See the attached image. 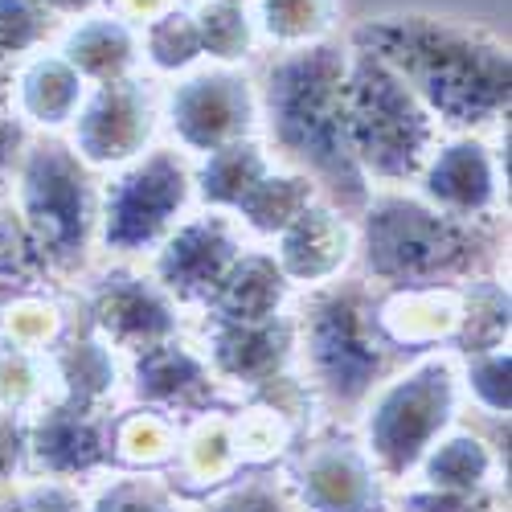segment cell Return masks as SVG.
Listing matches in <instances>:
<instances>
[{"mask_svg":"<svg viewBox=\"0 0 512 512\" xmlns=\"http://www.w3.org/2000/svg\"><path fill=\"white\" fill-rule=\"evenodd\" d=\"M353 50L390 66L443 132L484 136L508 115V50L480 29L381 17L353 33Z\"/></svg>","mask_w":512,"mask_h":512,"instance_id":"cell-1","label":"cell"},{"mask_svg":"<svg viewBox=\"0 0 512 512\" xmlns=\"http://www.w3.org/2000/svg\"><path fill=\"white\" fill-rule=\"evenodd\" d=\"M345 70L349 54L336 46L283 54L263 78L259 119L295 173H304L328 205L357 218L373 189L361 177L345 136Z\"/></svg>","mask_w":512,"mask_h":512,"instance_id":"cell-2","label":"cell"},{"mask_svg":"<svg viewBox=\"0 0 512 512\" xmlns=\"http://www.w3.org/2000/svg\"><path fill=\"white\" fill-rule=\"evenodd\" d=\"M357 250L369 283L402 287H467L492 259V226L455 222L402 189H381L357 213Z\"/></svg>","mask_w":512,"mask_h":512,"instance_id":"cell-3","label":"cell"},{"mask_svg":"<svg viewBox=\"0 0 512 512\" xmlns=\"http://www.w3.org/2000/svg\"><path fill=\"white\" fill-rule=\"evenodd\" d=\"M13 209L37 275H74L99 234V185L70 144L29 140L13 168Z\"/></svg>","mask_w":512,"mask_h":512,"instance_id":"cell-4","label":"cell"},{"mask_svg":"<svg viewBox=\"0 0 512 512\" xmlns=\"http://www.w3.org/2000/svg\"><path fill=\"white\" fill-rule=\"evenodd\" d=\"M459 357L422 353L414 365L394 369L357 410V443L373 472L402 488L422 455L459 422Z\"/></svg>","mask_w":512,"mask_h":512,"instance_id":"cell-5","label":"cell"},{"mask_svg":"<svg viewBox=\"0 0 512 512\" xmlns=\"http://www.w3.org/2000/svg\"><path fill=\"white\" fill-rule=\"evenodd\" d=\"M295 357L304 365V386L328 410H361L398 365V353L377 332L373 291L353 283H332L312 295L295 320Z\"/></svg>","mask_w":512,"mask_h":512,"instance_id":"cell-6","label":"cell"},{"mask_svg":"<svg viewBox=\"0 0 512 512\" xmlns=\"http://www.w3.org/2000/svg\"><path fill=\"white\" fill-rule=\"evenodd\" d=\"M345 136L361 177L381 193L418 181L443 127L390 66L353 50L345 70Z\"/></svg>","mask_w":512,"mask_h":512,"instance_id":"cell-7","label":"cell"},{"mask_svg":"<svg viewBox=\"0 0 512 512\" xmlns=\"http://www.w3.org/2000/svg\"><path fill=\"white\" fill-rule=\"evenodd\" d=\"M193 205V160L177 148H148L99 185L95 242L115 259L152 254Z\"/></svg>","mask_w":512,"mask_h":512,"instance_id":"cell-8","label":"cell"},{"mask_svg":"<svg viewBox=\"0 0 512 512\" xmlns=\"http://www.w3.org/2000/svg\"><path fill=\"white\" fill-rule=\"evenodd\" d=\"M275 472L300 512H394V488L373 472L353 431L308 435Z\"/></svg>","mask_w":512,"mask_h":512,"instance_id":"cell-9","label":"cell"},{"mask_svg":"<svg viewBox=\"0 0 512 512\" xmlns=\"http://www.w3.org/2000/svg\"><path fill=\"white\" fill-rule=\"evenodd\" d=\"M160 119L173 132V148L185 156H209L238 140H254L259 91L238 70H197L168 91Z\"/></svg>","mask_w":512,"mask_h":512,"instance_id":"cell-10","label":"cell"},{"mask_svg":"<svg viewBox=\"0 0 512 512\" xmlns=\"http://www.w3.org/2000/svg\"><path fill=\"white\" fill-rule=\"evenodd\" d=\"M160 127V95L152 82L119 78L91 87L70 123V152L87 168H123L140 160Z\"/></svg>","mask_w":512,"mask_h":512,"instance_id":"cell-11","label":"cell"},{"mask_svg":"<svg viewBox=\"0 0 512 512\" xmlns=\"http://www.w3.org/2000/svg\"><path fill=\"white\" fill-rule=\"evenodd\" d=\"M111 472V410L54 398L25 418V476L91 484Z\"/></svg>","mask_w":512,"mask_h":512,"instance_id":"cell-12","label":"cell"},{"mask_svg":"<svg viewBox=\"0 0 512 512\" xmlns=\"http://www.w3.org/2000/svg\"><path fill=\"white\" fill-rule=\"evenodd\" d=\"M242 250L246 246L234 218L205 209L197 218H185L152 250V279L177 308L205 312Z\"/></svg>","mask_w":512,"mask_h":512,"instance_id":"cell-13","label":"cell"},{"mask_svg":"<svg viewBox=\"0 0 512 512\" xmlns=\"http://www.w3.org/2000/svg\"><path fill=\"white\" fill-rule=\"evenodd\" d=\"M504 160L484 136L439 140L418 173V197L455 222L492 226L504 197Z\"/></svg>","mask_w":512,"mask_h":512,"instance_id":"cell-14","label":"cell"},{"mask_svg":"<svg viewBox=\"0 0 512 512\" xmlns=\"http://www.w3.org/2000/svg\"><path fill=\"white\" fill-rule=\"evenodd\" d=\"M91 328L119 357H140L181 336V308L156 287L152 275L111 271L91 291Z\"/></svg>","mask_w":512,"mask_h":512,"instance_id":"cell-15","label":"cell"},{"mask_svg":"<svg viewBox=\"0 0 512 512\" xmlns=\"http://www.w3.org/2000/svg\"><path fill=\"white\" fill-rule=\"evenodd\" d=\"M132 394L136 406L160 410L181 426L213 410H226V386L213 377L205 353L185 345L181 336L132 357Z\"/></svg>","mask_w":512,"mask_h":512,"instance_id":"cell-16","label":"cell"},{"mask_svg":"<svg viewBox=\"0 0 512 512\" xmlns=\"http://www.w3.org/2000/svg\"><path fill=\"white\" fill-rule=\"evenodd\" d=\"M213 377L234 390L238 398L263 390L267 381L283 377L295 361V320L275 316L259 324L209 320L205 316V345H201Z\"/></svg>","mask_w":512,"mask_h":512,"instance_id":"cell-17","label":"cell"},{"mask_svg":"<svg viewBox=\"0 0 512 512\" xmlns=\"http://www.w3.org/2000/svg\"><path fill=\"white\" fill-rule=\"evenodd\" d=\"M271 254L291 287H332L357 254V222L320 197L275 238Z\"/></svg>","mask_w":512,"mask_h":512,"instance_id":"cell-18","label":"cell"},{"mask_svg":"<svg viewBox=\"0 0 512 512\" xmlns=\"http://www.w3.org/2000/svg\"><path fill=\"white\" fill-rule=\"evenodd\" d=\"M467 287H402L373 300L377 332L394 353H439L463 332Z\"/></svg>","mask_w":512,"mask_h":512,"instance_id":"cell-19","label":"cell"},{"mask_svg":"<svg viewBox=\"0 0 512 512\" xmlns=\"http://www.w3.org/2000/svg\"><path fill=\"white\" fill-rule=\"evenodd\" d=\"M87 82L82 74L62 58V54H37L21 66V74L13 78V99H9V115L25 127L37 132H62L74 123L82 99H87Z\"/></svg>","mask_w":512,"mask_h":512,"instance_id":"cell-20","label":"cell"},{"mask_svg":"<svg viewBox=\"0 0 512 512\" xmlns=\"http://www.w3.org/2000/svg\"><path fill=\"white\" fill-rule=\"evenodd\" d=\"M504 451L484 439L472 426H451V431L422 455L414 476L406 484L435 488V492H488V488H508L504 484Z\"/></svg>","mask_w":512,"mask_h":512,"instance_id":"cell-21","label":"cell"},{"mask_svg":"<svg viewBox=\"0 0 512 512\" xmlns=\"http://www.w3.org/2000/svg\"><path fill=\"white\" fill-rule=\"evenodd\" d=\"M238 476H242V459H238V443H234L230 410H213V414L181 426V447H177L173 467H168V480H173V488L181 496H189V500L209 496Z\"/></svg>","mask_w":512,"mask_h":512,"instance_id":"cell-22","label":"cell"},{"mask_svg":"<svg viewBox=\"0 0 512 512\" xmlns=\"http://www.w3.org/2000/svg\"><path fill=\"white\" fill-rule=\"evenodd\" d=\"M50 373H54V394L87 406V410H115L119 394V353L107 340L87 328V332H66L62 345L50 353Z\"/></svg>","mask_w":512,"mask_h":512,"instance_id":"cell-23","label":"cell"},{"mask_svg":"<svg viewBox=\"0 0 512 512\" xmlns=\"http://www.w3.org/2000/svg\"><path fill=\"white\" fill-rule=\"evenodd\" d=\"M287 295H291V283L279 271L275 254H267V250H242L238 263L230 267V275L222 279V287L213 291L205 316L209 320H234V324L275 320V316H287L283 312Z\"/></svg>","mask_w":512,"mask_h":512,"instance_id":"cell-24","label":"cell"},{"mask_svg":"<svg viewBox=\"0 0 512 512\" xmlns=\"http://www.w3.org/2000/svg\"><path fill=\"white\" fill-rule=\"evenodd\" d=\"M181 447V422L148 406L111 410V472L168 476Z\"/></svg>","mask_w":512,"mask_h":512,"instance_id":"cell-25","label":"cell"},{"mask_svg":"<svg viewBox=\"0 0 512 512\" xmlns=\"http://www.w3.org/2000/svg\"><path fill=\"white\" fill-rule=\"evenodd\" d=\"M271 168H275V160L259 140H238L230 148H218L193 164V201L230 218L238 201L259 185Z\"/></svg>","mask_w":512,"mask_h":512,"instance_id":"cell-26","label":"cell"},{"mask_svg":"<svg viewBox=\"0 0 512 512\" xmlns=\"http://www.w3.org/2000/svg\"><path fill=\"white\" fill-rule=\"evenodd\" d=\"M62 58L82 74L87 87H107V82L132 78L140 41L119 17H91L70 29V37L62 41Z\"/></svg>","mask_w":512,"mask_h":512,"instance_id":"cell-27","label":"cell"},{"mask_svg":"<svg viewBox=\"0 0 512 512\" xmlns=\"http://www.w3.org/2000/svg\"><path fill=\"white\" fill-rule=\"evenodd\" d=\"M312 201H320L316 185L304 173H295V168L275 164L271 173L238 201V209L230 213V218H234L238 230H250L259 238H279Z\"/></svg>","mask_w":512,"mask_h":512,"instance_id":"cell-28","label":"cell"},{"mask_svg":"<svg viewBox=\"0 0 512 512\" xmlns=\"http://www.w3.org/2000/svg\"><path fill=\"white\" fill-rule=\"evenodd\" d=\"M66 336L62 308L41 291L9 287L0 300V349L29 353V357H50Z\"/></svg>","mask_w":512,"mask_h":512,"instance_id":"cell-29","label":"cell"},{"mask_svg":"<svg viewBox=\"0 0 512 512\" xmlns=\"http://www.w3.org/2000/svg\"><path fill=\"white\" fill-rule=\"evenodd\" d=\"M87 512H189L168 476L148 472H103L87 484Z\"/></svg>","mask_w":512,"mask_h":512,"instance_id":"cell-30","label":"cell"},{"mask_svg":"<svg viewBox=\"0 0 512 512\" xmlns=\"http://www.w3.org/2000/svg\"><path fill=\"white\" fill-rule=\"evenodd\" d=\"M54 398L58 394H54L50 357H29V353L0 349V410L29 418L33 410H41Z\"/></svg>","mask_w":512,"mask_h":512,"instance_id":"cell-31","label":"cell"},{"mask_svg":"<svg viewBox=\"0 0 512 512\" xmlns=\"http://www.w3.org/2000/svg\"><path fill=\"white\" fill-rule=\"evenodd\" d=\"M459 390L484 418L508 422V345L463 353L459 357Z\"/></svg>","mask_w":512,"mask_h":512,"instance_id":"cell-32","label":"cell"},{"mask_svg":"<svg viewBox=\"0 0 512 512\" xmlns=\"http://www.w3.org/2000/svg\"><path fill=\"white\" fill-rule=\"evenodd\" d=\"M189 512H300L291 504L279 472H242L226 488L189 500Z\"/></svg>","mask_w":512,"mask_h":512,"instance_id":"cell-33","label":"cell"},{"mask_svg":"<svg viewBox=\"0 0 512 512\" xmlns=\"http://www.w3.org/2000/svg\"><path fill=\"white\" fill-rule=\"evenodd\" d=\"M328 17L332 0H263V29L287 50L316 46V37L328 29Z\"/></svg>","mask_w":512,"mask_h":512,"instance_id":"cell-34","label":"cell"},{"mask_svg":"<svg viewBox=\"0 0 512 512\" xmlns=\"http://www.w3.org/2000/svg\"><path fill=\"white\" fill-rule=\"evenodd\" d=\"M197 37H201V54L218 58V62H242L250 54V21L242 13V5H226V0H213V5H205L197 17Z\"/></svg>","mask_w":512,"mask_h":512,"instance_id":"cell-35","label":"cell"},{"mask_svg":"<svg viewBox=\"0 0 512 512\" xmlns=\"http://www.w3.org/2000/svg\"><path fill=\"white\" fill-rule=\"evenodd\" d=\"M144 54L164 74H185L197 58H205L193 17L189 13H164L160 21H152L144 33Z\"/></svg>","mask_w":512,"mask_h":512,"instance_id":"cell-36","label":"cell"},{"mask_svg":"<svg viewBox=\"0 0 512 512\" xmlns=\"http://www.w3.org/2000/svg\"><path fill=\"white\" fill-rule=\"evenodd\" d=\"M54 13H46L37 0H0V62L29 58L41 41L50 37Z\"/></svg>","mask_w":512,"mask_h":512,"instance_id":"cell-37","label":"cell"},{"mask_svg":"<svg viewBox=\"0 0 512 512\" xmlns=\"http://www.w3.org/2000/svg\"><path fill=\"white\" fill-rule=\"evenodd\" d=\"M0 512H87V484L25 476L0 492Z\"/></svg>","mask_w":512,"mask_h":512,"instance_id":"cell-38","label":"cell"},{"mask_svg":"<svg viewBox=\"0 0 512 512\" xmlns=\"http://www.w3.org/2000/svg\"><path fill=\"white\" fill-rule=\"evenodd\" d=\"M37 279V267L29 259V246L21 234V218L13 209V197L0 193V283L5 287H29Z\"/></svg>","mask_w":512,"mask_h":512,"instance_id":"cell-39","label":"cell"},{"mask_svg":"<svg viewBox=\"0 0 512 512\" xmlns=\"http://www.w3.org/2000/svg\"><path fill=\"white\" fill-rule=\"evenodd\" d=\"M25 480V418L0 410V488Z\"/></svg>","mask_w":512,"mask_h":512,"instance_id":"cell-40","label":"cell"},{"mask_svg":"<svg viewBox=\"0 0 512 512\" xmlns=\"http://www.w3.org/2000/svg\"><path fill=\"white\" fill-rule=\"evenodd\" d=\"M25 144H29L25 127H21L13 115H0V185L13 177V168H17L21 152H25Z\"/></svg>","mask_w":512,"mask_h":512,"instance_id":"cell-41","label":"cell"},{"mask_svg":"<svg viewBox=\"0 0 512 512\" xmlns=\"http://www.w3.org/2000/svg\"><path fill=\"white\" fill-rule=\"evenodd\" d=\"M115 5H119V21L136 17V21H144V25L160 21L164 13H173V0H115Z\"/></svg>","mask_w":512,"mask_h":512,"instance_id":"cell-42","label":"cell"},{"mask_svg":"<svg viewBox=\"0 0 512 512\" xmlns=\"http://www.w3.org/2000/svg\"><path fill=\"white\" fill-rule=\"evenodd\" d=\"M46 13H87L95 0H37Z\"/></svg>","mask_w":512,"mask_h":512,"instance_id":"cell-43","label":"cell"},{"mask_svg":"<svg viewBox=\"0 0 512 512\" xmlns=\"http://www.w3.org/2000/svg\"><path fill=\"white\" fill-rule=\"evenodd\" d=\"M9 99H13V74L0 62V115H9Z\"/></svg>","mask_w":512,"mask_h":512,"instance_id":"cell-44","label":"cell"},{"mask_svg":"<svg viewBox=\"0 0 512 512\" xmlns=\"http://www.w3.org/2000/svg\"><path fill=\"white\" fill-rule=\"evenodd\" d=\"M226 5H246V0H226Z\"/></svg>","mask_w":512,"mask_h":512,"instance_id":"cell-45","label":"cell"}]
</instances>
